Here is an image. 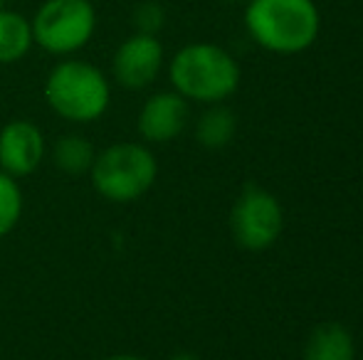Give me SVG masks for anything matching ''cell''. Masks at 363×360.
I'll list each match as a JSON object with an SVG mask.
<instances>
[{"instance_id": "1", "label": "cell", "mask_w": 363, "mask_h": 360, "mask_svg": "<svg viewBox=\"0 0 363 360\" xmlns=\"http://www.w3.org/2000/svg\"><path fill=\"white\" fill-rule=\"evenodd\" d=\"M245 28L259 47L296 54L309 50L319 37L321 18L314 0H250Z\"/></svg>"}, {"instance_id": "2", "label": "cell", "mask_w": 363, "mask_h": 360, "mask_svg": "<svg viewBox=\"0 0 363 360\" xmlns=\"http://www.w3.org/2000/svg\"><path fill=\"white\" fill-rule=\"evenodd\" d=\"M171 84L183 99L220 104L235 94L240 84V64L220 45L193 42L181 47L171 59Z\"/></svg>"}, {"instance_id": "3", "label": "cell", "mask_w": 363, "mask_h": 360, "mask_svg": "<svg viewBox=\"0 0 363 360\" xmlns=\"http://www.w3.org/2000/svg\"><path fill=\"white\" fill-rule=\"evenodd\" d=\"M45 99L57 116L74 124H86L109 109L111 89L99 67L82 59H65L48 74Z\"/></svg>"}, {"instance_id": "4", "label": "cell", "mask_w": 363, "mask_h": 360, "mask_svg": "<svg viewBox=\"0 0 363 360\" xmlns=\"http://www.w3.org/2000/svg\"><path fill=\"white\" fill-rule=\"evenodd\" d=\"M91 185L111 202H131L156 182V156L141 144H114L96 153L89 170Z\"/></svg>"}, {"instance_id": "5", "label": "cell", "mask_w": 363, "mask_h": 360, "mask_svg": "<svg viewBox=\"0 0 363 360\" xmlns=\"http://www.w3.org/2000/svg\"><path fill=\"white\" fill-rule=\"evenodd\" d=\"M35 45L50 54H72L91 40L96 10L89 0H45L30 20Z\"/></svg>"}, {"instance_id": "6", "label": "cell", "mask_w": 363, "mask_h": 360, "mask_svg": "<svg viewBox=\"0 0 363 360\" xmlns=\"http://www.w3.org/2000/svg\"><path fill=\"white\" fill-rule=\"evenodd\" d=\"M284 227V210L272 192L247 185L230 212V230L242 250L264 252L279 240Z\"/></svg>"}, {"instance_id": "7", "label": "cell", "mask_w": 363, "mask_h": 360, "mask_svg": "<svg viewBox=\"0 0 363 360\" xmlns=\"http://www.w3.org/2000/svg\"><path fill=\"white\" fill-rule=\"evenodd\" d=\"M163 67V45L156 35L134 33L116 47L111 59L114 79L124 89L139 91L156 82L158 72Z\"/></svg>"}, {"instance_id": "8", "label": "cell", "mask_w": 363, "mask_h": 360, "mask_svg": "<svg viewBox=\"0 0 363 360\" xmlns=\"http://www.w3.org/2000/svg\"><path fill=\"white\" fill-rule=\"evenodd\" d=\"M45 158V136L33 121H10L0 131V168L20 178L40 168Z\"/></svg>"}, {"instance_id": "9", "label": "cell", "mask_w": 363, "mask_h": 360, "mask_svg": "<svg viewBox=\"0 0 363 360\" xmlns=\"http://www.w3.org/2000/svg\"><path fill=\"white\" fill-rule=\"evenodd\" d=\"M188 124V99L178 91H158L148 96L139 114V134L148 144H166L183 134Z\"/></svg>"}, {"instance_id": "10", "label": "cell", "mask_w": 363, "mask_h": 360, "mask_svg": "<svg viewBox=\"0 0 363 360\" xmlns=\"http://www.w3.org/2000/svg\"><path fill=\"white\" fill-rule=\"evenodd\" d=\"M301 360H356L354 336L341 323H321L306 338Z\"/></svg>"}, {"instance_id": "11", "label": "cell", "mask_w": 363, "mask_h": 360, "mask_svg": "<svg viewBox=\"0 0 363 360\" xmlns=\"http://www.w3.org/2000/svg\"><path fill=\"white\" fill-rule=\"evenodd\" d=\"M35 45L30 20L15 10H0V64H13L23 59Z\"/></svg>"}, {"instance_id": "12", "label": "cell", "mask_w": 363, "mask_h": 360, "mask_svg": "<svg viewBox=\"0 0 363 360\" xmlns=\"http://www.w3.org/2000/svg\"><path fill=\"white\" fill-rule=\"evenodd\" d=\"M238 131V119L228 106L211 104V109H206L201 114L196 124V139L203 149L208 151H220L235 139Z\"/></svg>"}, {"instance_id": "13", "label": "cell", "mask_w": 363, "mask_h": 360, "mask_svg": "<svg viewBox=\"0 0 363 360\" xmlns=\"http://www.w3.org/2000/svg\"><path fill=\"white\" fill-rule=\"evenodd\" d=\"M94 158H96V153H94L91 141L77 134L57 139V144H55V149H52L55 166H57L62 173H69V175L89 173L91 166H94Z\"/></svg>"}, {"instance_id": "14", "label": "cell", "mask_w": 363, "mask_h": 360, "mask_svg": "<svg viewBox=\"0 0 363 360\" xmlns=\"http://www.w3.org/2000/svg\"><path fill=\"white\" fill-rule=\"evenodd\" d=\"M23 215V192L13 175L0 170V237L15 230Z\"/></svg>"}, {"instance_id": "15", "label": "cell", "mask_w": 363, "mask_h": 360, "mask_svg": "<svg viewBox=\"0 0 363 360\" xmlns=\"http://www.w3.org/2000/svg\"><path fill=\"white\" fill-rule=\"evenodd\" d=\"M166 23V10L156 0H144L134 8V28L141 35H158Z\"/></svg>"}, {"instance_id": "16", "label": "cell", "mask_w": 363, "mask_h": 360, "mask_svg": "<svg viewBox=\"0 0 363 360\" xmlns=\"http://www.w3.org/2000/svg\"><path fill=\"white\" fill-rule=\"evenodd\" d=\"M106 360H146V358L134 356V353H116V356H111V358H106Z\"/></svg>"}, {"instance_id": "17", "label": "cell", "mask_w": 363, "mask_h": 360, "mask_svg": "<svg viewBox=\"0 0 363 360\" xmlns=\"http://www.w3.org/2000/svg\"><path fill=\"white\" fill-rule=\"evenodd\" d=\"M168 360H198L193 353H176V356H171Z\"/></svg>"}, {"instance_id": "18", "label": "cell", "mask_w": 363, "mask_h": 360, "mask_svg": "<svg viewBox=\"0 0 363 360\" xmlns=\"http://www.w3.org/2000/svg\"><path fill=\"white\" fill-rule=\"evenodd\" d=\"M223 3H238V0H223Z\"/></svg>"}, {"instance_id": "19", "label": "cell", "mask_w": 363, "mask_h": 360, "mask_svg": "<svg viewBox=\"0 0 363 360\" xmlns=\"http://www.w3.org/2000/svg\"><path fill=\"white\" fill-rule=\"evenodd\" d=\"M3 3H5V0H0V10H3Z\"/></svg>"}]
</instances>
